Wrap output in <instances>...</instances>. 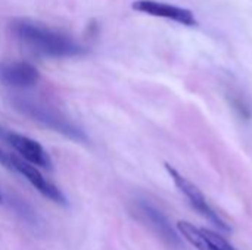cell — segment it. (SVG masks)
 Masks as SVG:
<instances>
[{
	"label": "cell",
	"mask_w": 252,
	"mask_h": 250,
	"mask_svg": "<svg viewBox=\"0 0 252 250\" xmlns=\"http://www.w3.org/2000/svg\"><path fill=\"white\" fill-rule=\"evenodd\" d=\"M12 29L24 46L41 56L74 57L86 52L71 37L32 21L18 19L12 24Z\"/></svg>",
	"instance_id": "cell-1"
},
{
	"label": "cell",
	"mask_w": 252,
	"mask_h": 250,
	"mask_svg": "<svg viewBox=\"0 0 252 250\" xmlns=\"http://www.w3.org/2000/svg\"><path fill=\"white\" fill-rule=\"evenodd\" d=\"M12 105L18 112H21L22 115L41 124L43 127L50 128L55 133H59L72 141L89 143L87 134L77 124L69 121L66 116H63L58 111H55L49 106H44L41 103L28 100V99H22V97H15L12 100Z\"/></svg>",
	"instance_id": "cell-2"
},
{
	"label": "cell",
	"mask_w": 252,
	"mask_h": 250,
	"mask_svg": "<svg viewBox=\"0 0 252 250\" xmlns=\"http://www.w3.org/2000/svg\"><path fill=\"white\" fill-rule=\"evenodd\" d=\"M133 212L134 217L145 224V227H148L165 246L171 250H185L179 230L176 231L167 217L152 203L146 200H136L133 203Z\"/></svg>",
	"instance_id": "cell-3"
},
{
	"label": "cell",
	"mask_w": 252,
	"mask_h": 250,
	"mask_svg": "<svg viewBox=\"0 0 252 250\" xmlns=\"http://www.w3.org/2000/svg\"><path fill=\"white\" fill-rule=\"evenodd\" d=\"M0 165H3L6 169L19 174L21 177H24L37 192H40L44 197L50 199L52 202L58 203V205H63L66 206V199L63 196V193L50 181H47L41 172L35 168V165L30 164L28 161L15 156L12 153H1L0 155Z\"/></svg>",
	"instance_id": "cell-4"
},
{
	"label": "cell",
	"mask_w": 252,
	"mask_h": 250,
	"mask_svg": "<svg viewBox=\"0 0 252 250\" xmlns=\"http://www.w3.org/2000/svg\"><path fill=\"white\" fill-rule=\"evenodd\" d=\"M165 169L168 172V175L171 177V180L174 181L176 187L179 189V192L188 199L189 205L201 215L204 217L207 221H210L219 233H232V227L210 206V203L207 202L204 193L192 183L189 181L186 177H183L176 168H173L170 164H165Z\"/></svg>",
	"instance_id": "cell-5"
},
{
	"label": "cell",
	"mask_w": 252,
	"mask_h": 250,
	"mask_svg": "<svg viewBox=\"0 0 252 250\" xmlns=\"http://www.w3.org/2000/svg\"><path fill=\"white\" fill-rule=\"evenodd\" d=\"M0 139L4 140L6 143H9L21 155V158L28 161L30 164H32L35 167H41L44 169L53 168V164H52L49 153L35 140H32L27 136L13 133L10 130H4Z\"/></svg>",
	"instance_id": "cell-6"
},
{
	"label": "cell",
	"mask_w": 252,
	"mask_h": 250,
	"mask_svg": "<svg viewBox=\"0 0 252 250\" xmlns=\"http://www.w3.org/2000/svg\"><path fill=\"white\" fill-rule=\"evenodd\" d=\"M131 7L137 12L151 15V16L171 19V21H176L186 27L198 25V21L192 10L179 7V6H173L168 3H162V1H157V0H136V1H133Z\"/></svg>",
	"instance_id": "cell-7"
},
{
	"label": "cell",
	"mask_w": 252,
	"mask_h": 250,
	"mask_svg": "<svg viewBox=\"0 0 252 250\" xmlns=\"http://www.w3.org/2000/svg\"><path fill=\"white\" fill-rule=\"evenodd\" d=\"M38 71L28 62H3L0 63V81L9 87L27 88L37 83Z\"/></svg>",
	"instance_id": "cell-8"
},
{
	"label": "cell",
	"mask_w": 252,
	"mask_h": 250,
	"mask_svg": "<svg viewBox=\"0 0 252 250\" xmlns=\"http://www.w3.org/2000/svg\"><path fill=\"white\" fill-rule=\"evenodd\" d=\"M177 230L180 236L189 242L192 246H195L198 250H220L204 233L202 228H196L193 224L186 222V221H179L177 222Z\"/></svg>",
	"instance_id": "cell-9"
},
{
	"label": "cell",
	"mask_w": 252,
	"mask_h": 250,
	"mask_svg": "<svg viewBox=\"0 0 252 250\" xmlns=\"http://www.w3.org/2000/svg\"><path fill=\"white\" fill-rule=\"evenodd\" d=\"M4 130H6V128H3V127L0 125V137H1V134H3V131H4Z\"/></svg>",
	"instance_id": "cell-10"
},
{
	"label": "cell",
	"mask_w": 252,
	"mask_h": 250,
	"mask_svg": "<svg viewBox=\"0 0 252 250\" xmlns=\"http://www.w3.org/2000/svg\"><path fill=\"white\" fill-rule=\"evenodd\" d=\"M3 202V194H1V192H0V203Z\"/></svg>",
	"instance_id": "cell-11"
}]
</instances>
